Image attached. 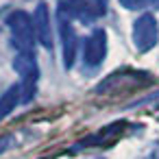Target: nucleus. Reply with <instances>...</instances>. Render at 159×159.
Wrapping results in <instances>:
<instances>
[{
  "instance_id": "f257e3e1",
  "label": "nucleus",
  "mask_w": 159,
  "mask_h": 159,
  "mask_svg": "<svg viewBox=\"0 0 159 159\" xmlns=\"http://www.w3.org/2000/svg\"><path fill=\"white\" fill-rule=\"evenodd\" d=\"M13 70L20 76L22 102H31L37 94V81H39V66L35 50H18V55L13 57Z\"/></svg>"
},
{
  "instance_id": "f03ea898",
  "label": "nucleus",
  "mask_w": 159,
  "mask_h": 159,
  "mask_svg": "<svg viewBox=\"0 0 159 159\" xmlns=\"http://www.w3.org/2000/svg\"><path fill=\"white\" fill-rule=\"evenodd\" d=\"M7 26L11 31V44L16 50H35V29H33V18L22 11L16 9L7 16Z\"/></svg>"
},
{
  "instance_id": "7ed1b4c3",
  "label": "nucleus",
  "mask_w": 159,
  "mask_h": 159,
  "mask_svg": "<svg viewBox=\"0 0 159 159\" xmlns=\"http://www.w3.org/2000/svg\"><path fill=\"white\" fill-rule=\"evenodd\" d=\"M159 42V22L152 13H142L133 22V46L137 52H148Z\"/></svg>"
},
{
  "instance_id": "20e7f679",
  "label": "nucleus",
  "mask_w": 159,
  "mask_h": 159,
  "mask_svg": "<svg viewBox=\"0 0 159 159\" xmlns=\"http://www.w3.org/2000/svg\"><path fill=\"white\" fill-rule=\"evenodd\" d=\"M57 29H59V39H61V52H63V68L70 70L76 61V52H79V37L72 24V18L57 9Z\"/></svg>"
},
{
  "instance_id": "39448f33",
  "label": "nucleus",
  "mask_w": 159,
  "mask_h": 159,
  "mask_svg": "<svg viewBox=\"0 0 159 159\" xmlns=\"http://www.w3.org/2000/svg\"><path fill=\"white\" fill-rule=\"evenodd\" d=\"M107 57V33L102 29H96L83 44V66L98 68Z\"/></svg>"
},
{
  "instance_id": "423d86ee",
  "label": "nucleus",
  "mask_w": 159,
  "mask_h": 159,
  "mask_svg": "<svg viewBox=\"0 0 159 159\" xmlns=\"http://www.w3.org/2000/svg\"><path fill=\"white\" fill-rule=\"evenodd\" d=\"M139 79H148L146 74H135L131 70H120L113 72L111 76H107L105 81H100L96 85V94H107V92H116V89H133L139 85Z\"/></svg>"
},
{
  "instance_id": "0eeeda50",
  "label": "nucleus",
  "mask_w": 159,
  "mask_h": 159,
  "mask_svg": "<svg viewBox=\"0 0 159 159\" xmlns=\"http://www.w3.org/2000/svg\"><path fill=\"white\" fill-rule=\"evenodd\" d=\"M33 29H35V35H37V42L46 48V50H52V22H50V11L46 7V2H39L33 11Z\"/></svg>"
},
{
  "instance_id": "6e6552de",
  "label": "nucleus",
  "mask_w": 159,
  "mask_h": 159,
  "mask_svg": "<svg viewBox=\"0 0 159 159\" xmlns=\"http://www.w3.org/2000/svg\"><path fill=\"white\" fill-rule=\"evenodd\" d=\"M20 102H22V87L18 83V85H11L2 96H0V122H2L7 116H11Z\"/></svg>"
},
{
  "instance_id": "1a4fd4ad",
  "label": "nucleus",
  "mask_w": 159,
  "mask_h": 159,
  "mask_svg": "<svg viewBox=\"0 0 159 159\" xmlns=\"http://www.w3.org/2000/svg\"><path fill=\"white\" fill-rule=\"evenodd\" d=\"M122 129H124V122H122V120H120V122H113V124L105 126L100 133H96V135H92V137H85V139L79 142L76 146H79V148H83V146H100V144H105V142L118 137V135L122 133Z\"/></svg>"
},
{
  "instance_id": "9d476101",
  "label": "nucleus",
  "mask_w": 159,
  "mask_h": 159,
  "mask_svg": "<svg viewBox=\"0 0 159 159\" xmlns=\"http://www.w3.org/2000/svg\"><path fill=\"white\" fill-rule=\"evenodd\" d=\"M120 5L129 11H146V9H159V0H120Z\"/></svg>"
},
{
  "instance_id": "9b49d317",
  "label": "nucleus",
  "mask_w": 159,
  "mask_h": 159,
  "mask_svg": "<svg viewBox=\"0 0 159 159\" xmlns=\"http://www.w3.org/2000/svg\"><path fill=\"white\" fill-rule=\"evenodd\" d=\"M87 5H89V11H92L94 20L105 16V11H107V0H87Z\"/></svg>"
},
{
  "instance_id": "f8f14e48",
  "label": "nucleus",
  "mask_w": 159,
  "mask_h": 159,
  "mask_svg": "<svg viewBox=\"0 0 159 159\" xmlns=\"http://www.w3.org/2000/svg\"><path fill=\"white\" fill-rule=\"evenodd\" d=\"M11 142H13V137H11V135H2V137H0V155L7 152V150L11 148Z\"/></svg>"
},
{
  "instance_id": "ddd939ff",
  "label": "nucleus",
  "mask_w": 159,
  "mask_h": 159,
  "mask_svg": "<svg viewBox=\"0 0 159 159\" xmlns=\"http://www.w3.org/2000/svg\"><path fill=\"white\" fill-rule=\"evenodd\" d=\"M144 159H155V146H152V148H150V150L144 155Z\"/></svg>"
}]
</instances>
